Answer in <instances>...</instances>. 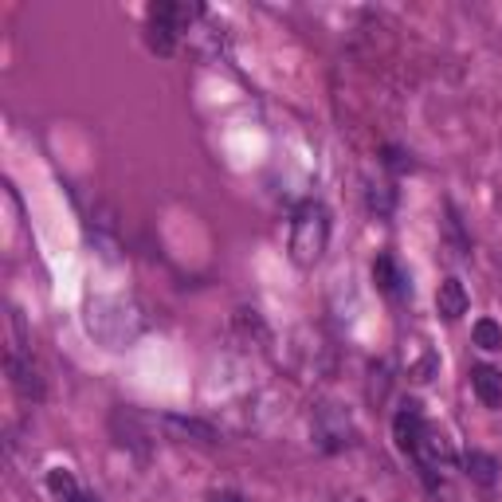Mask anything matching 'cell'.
<instances>
[{
  "instance_id": "44dd1931",
  "label": "cell",
  "mask_w": 502,
  "mask_h": 502,
  "mask_svg": "<svg viewBox=\"0 0 502 502\" xmlns=\"http://www.w3.org/2000/svg\"><path fill=\"white\" fill-rule=\"evenodd\" d=\"M75 502H98V498H95V495H87V490H83V495H79Z\"/></svg>"
},
{
  "instance_id": "5bb4252c",
  "label": "cell",
  "mask_w": 502,
  "mask_h": 502,
  "mask_svg": "<svg viewBox=\"0 0 502 502\" xmlns=\"http://www.w3.org/2000/svg\"><path fill=\"white\" fill-rule=\"evenodd\" d=\"M464 467H467V475L475 479L479 487H495V483H498V459H495V455H487V452H467V455H464Z\"/></svg>"
},
{
  "instance_id": "ffe728a7",
  "label": "cell",
  "mask_w": 502,
  "mask_h": 502,
  "mask_svg": "<svg viewBox=\"0 0 502 502\" xmlns=\"http://www.w3.org/2000/svg\"><path fill=\"white\" fill-rule=\"evenodd\" d=\"M208 502H243V495H235V490H220V495H212Z\"/></svg>"
},
{
  "instance_id": "9a60e30c",
  "label": "cell",
  "mask_w": 502,
  "mask_h": 502,
  "mask_svg": "<svg viewBox=\"0 0 502 502\" xmlns=\"http://www.w3.org/2000/svg\"><path fill=\"white\" fill-rule=\"evenodd\" d=\"M47 490H51V498L55 502H75L83 490H79V483H75V475H71L67 467H51L47 471Z\"/></svg>"
},
{
  "instance_id": "7a4b0ae2",
  "label": "cell",
  "mask_w": 502,
  "mask_h": 502,
  "mask_svg": "<svg viewBox=\"0 0 502 502\" xmlns=\"http://www.w3.org/2000/svg\"><path fill=\"white\" fill-rule=\"evenodd\" d=\"M330 243V212L322 200H302L291 220V260L299 268H314Z\"/></svg>"
},
{
  "instance_id": "8992f818",
  "label": "cell",
  "mask_w": 502,
  "mask_h": 502,
  "mask_svg": "<svg viewBox=\"0 0 502 502\" xmlns=\"http://www.w3.org/2000/svg\"><path fill=\"white\" fill-rule=\"evenodd\" d=\"M4 365H8V381H13V388L24 401H44V377H39L32 357L20 353V350H8Z\"/></svg>"
},
{
  "instance_id": "ac0fdd59",
  "label": "cell",
  "mask_w": 502,
  "mask_h": 502,
  "mask_svg": "<svg viewBox=\"0 0 502 502\" xmlns=\"http://www.w3.org/2000/svg\"><path fill=\"white\" fill-rule=\"evenodd\" d=\"M385 393H388V369L377 362L373 369H369V401L373 404H381L385 401Z\"/></svg>"
},
{
  "instance_id": "6da1fadb",
  "label": "cell",
  "mask_w": 502,
  "mask_h": 502,
  "mask_svg": "<svg viewBox=\"0 0 502 502\" xmlns=\"http://www.w3.org/2000/svg\"><path fill=\"white\" fill-rule=\"evenodd\" d=\"M83 319H87V334L106 345V350H122V345L138 342V334L146 330V319H141L138 306L126 299H110V294L90 299Z\"/></svg>"
},
{
  "instance_id": "7c38bea8",
  "label": "cell",
  "mask_w": 502,
  "mask_h": 502,
  "mask_svg": "<svg viewBox=\"0 0 502 502\" xmlns=\"http://www.w3.org/2000/svg\"><path fill=\"white\" fill-rule=\"evenodd\" d=\"M471 388L487 408H502V373L495 365H471Z\"/></svg>"
},
{
  "instance_id": "5b68a950",
  "label": "cell",
  "mask_w": 502,
  "mask_h": 502,
  "mask_svg": "<svg viewBox=\"0 0 502 502\" xmlns=\"http://www.w3.org/2000/svg\"><path fill=\"white\" fill-rule=\"evenodd\" d=\"M428 432V420H424V408H420V401H404L401 408H396L393 416V436H396V447L408 455H416L420 439H424Z\"/></svg>"
},
{
  "instance_id": "7402d4cb",
  "label": "cell",
  "mask_w": 502,
  "mask_h": 502,
  "mask_svg": "<svg viewBox=\"0 0 502 502\" xmlns=\"http://www.w3.org/2000/svg\"><path fill=\"white\" fill-rule=\"evenodd\" d=\"M342 502H357V498H342Z\"/></svg>"
},
{
  "instance_id": "30bf717a",
  "label": "cell",
  "mask_w": 502,
  "mask_h": 502,
  "mask_svg": "<svg viewBox=\"0 0 502 502\" xmlns=\"http://www.w3.org/2000/svg\"><path fill=\"white\" fill-rule=\"evenodd\" d=\"M373 283L381 294H388V299H404L408 294V279H404V271L396 268L393 255H377L373 260Z\"/></svg>"
},
{
  "instance_id": "2e32d148",
  "label": "cell",
  "mask_w": 502,
  "mask_h": 502,
  "mask_svg": "<svg viewBox=\"0 0 502 502\" xmlns=\"http://www.w3.org/2000/svg\"><path fill=\"white\" fill-rule=\"evenodd\" d=\"M369 212H377V217H388L393 212V204H396V189L388 181H381V184H369Z\"/></svg>"
},
{
  "instance_id": "d6986e66",
  "label": "cell",
  "mask_w": 502,
  "mask_h": 502,
  "mask_svg": "<svg viewBox=\"0 0 502 502\" xmlns=\"http://www.w3.org/2000/svg\"><path fill=\"white\" fill-rule=\"evenodd\" d=\"M385 166H388V169H413V161H404L401 149H388V153H385Z\"/></svg>"
},
{
  "instance_id": "e0dca14e",
  "label": "cell",
  "mask_w": 502,
  "mask_h": 502,
  "mask_svg": "<svg viewBox=\"0 0 502 502\" xmlns=\"http://www.w3.org/2000/svg\"><path fill=\"white\" fill-rule=\"evenodd\" d=\"M471 334H475V345H479V350H487V353L502 350V326H498L495 319H479Z\"/></svg>"
},
{
  "instance_id": "8fae6325",
  "label": "cell",
  "mask_w": 502,
  "mask_h": 502,
  "mask_svg": "<svg viewBox=\"0 0 502 502\" xmlns=\"http://www.w3.org/2000/svg\"><path fill=\"white\" fill-rule=\"evenodd\" d=\"M436 311L444 322H459L467 314V286L459 279H444L436 291Z\"/></svg>"
},
{
  "instance_id": "4fadbf2b",
  "label": "cell",
  "mask_w": 502,
  "mask_h": 502,
  "mask_svg": "<svg viewBox=\"0 0 502 502\" xmlns=\"http://www.w3.org/2000/svg\"><path fill=\"white\" fill-rule=\"evenodd\" d=\"M232 330H235V337H240L243 345H255V350L271 345V330H268V322H263L255 311H235Z\"/></svg>"
},
{
  "instance_id": "277c9868",
  "label": "cell",
  "mask_w": 502,
  "mask_h": 502,
  "mask_svg": "<svg viewBox=\"0 0 502 502\" xmlns=\"http://www.w3.org/2000/svg\"><path fill=\"white\" fill-rule=\"evenodd\" d=\"M157 428L166 432L169 439H181V444H220V432L208 424V420H197V416H177V413H166L157 420Z\"/></svg>"
},
{
  "instance_id": "ba28073f",
  "label": "cell",
  "mask_w": 502,
  "mask_h": 502,
  "mask_svg": "<svg viewBox=\"0 0 502 502\" xmlns=\"http://www.w3.org/2000/svg\"><path fill=\"white\" fill-rule=\"evenodd\" d=\"M416 459H420V471L452 467L455 464V447H452V439L439 432V428L428 424V432H424V439H420V447H416Z\"/></svg>"
},
{
  "instance_id": "52a82bcc",
  "label": "cell",
  "mask_w": 502,
  "mask_h": 502,
  "mask_svg": "<svg viewBox=\"0 0 502 502\" xmlns=\"http://www.w3.org/2000/svg\"><path fill=\"white\" fill-rule=\"evenodd\" d=\"M110 432H115V439L122 447H130V452L146 455L149 452V420H141L138 413H130V408H118L115 416H110Z\"/></svg>"
},
{
  "instance_id": "9c48e42d",
  "label": "cell",
  "mask_w": 502,
  "mask_h": 502,
  "mask_svg": "<svg viewBox=\"0 0 502 502\" xmlns=\"http://www.w3.org/2000/svg\"><path fill=\"white\" fill-rule=\"evenodd\" d=\"M404 365H408V381L428 385L439 373V353L428 342H404Z\"/></svg>"
},
{
  "instance_id": "3957f363",
  "label": "cell",
  "mask_w": 502,
  "mask_h": 502,
  "mask_svg": "<svg viewBox=\"0 0 502 502\" xmlns=\"http://www.w3.org/2000/svg\"><path fill=\"white\" fill-rule=\"evenodd\" d=\"M311 436L322 452H345V447L357 439V428H353V416L345 404L337 401H322L311 416Z\"/></svg>"
}]
</instances>
